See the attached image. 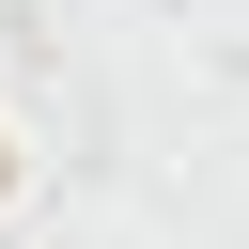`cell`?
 I'll return each mask as SVG.
<instances>
[]
</instances>
